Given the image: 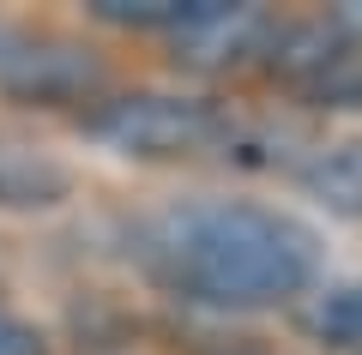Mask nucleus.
I'll return each mask as SVG.
<instances>
[{
  "label": "nucleus",
  "instance_id": "nucleus-3",
  "mask_svg": "<svg viewBox=\"0 0 362 355\" xmlns=\"http://www.w3.org/2000/svg\"><path fill=\"white\" fill-rule=\"evenodd\" d=\"M0 85L37 102H66L97 85V66L66 42H37V37H0Z\"/></svg>",
  "mask_w": 362,
  "mask_h": 355
},
{
  "label": "nucleus",
  "instance_id": "nucleus-9",
  "mask_svg": "<svg viewBox=\"0 0 362 355\" xmlns=\"http://www.w3.org/2000/svg\"><path fill=\"white\" fill-rule=\"evenodd\" d=\"M338 25H344V30H350V37H356V42H362V6H344V13H338Z\"/></svg>",
  "mask_w": 362,
  "mask_h": 355
},
{
  "label": "nucleus",
  "instance_id": "nucleus-1",
  "mask_svg": "<svg viewBox=\"0 0 362 355\" xmlns=\"http://www.w3.org/2000/svg\"><path fill=\"white\" fill-rule=\"evenodd\" d=\"M151 259L169 289L206 307H272L308 289L314 235L247 199H199L157 217Z\"/></svg>",
  "mask_w": 362,
  "mask_h": 355
},
{
  "label": "nucleus",
  "instance_id": "nucleus-6",
  "mask_svg": "<svg viewBox=\"0 0 362 355\" xmlns=\"http://www.w3.org/2000/svg\"><path fill=\"white\" fill-rule=\"evenodd\" d=\"M308 193L344 217H362V139L332 145L308 163Z\"/></svg>",
  "mask_w": 362,
  "mask_h": 355
},
{
  "label": "nucleus",
  "instance_id": "nucleus-8",
  "mask_svg": "<svg viewBox=\"0 0 362 355\" xmlns=\"http://www.w3.org/2000/svg\"><path fill=\"white\" fill-rule=\"evenodd\" d=\"M0 355H42V337L25 325V319H6V313H0Z\"/></svg>",
  "mask_w": 362,
  "mask_h": 355
},
{
  "label": "nucleus",
  "instance_id": "nucleus-2",
  "mask_svg": "<svg viewBox=\"0 0 362 355\" xmlns=\"http://www.w3.org/2000/svg\"><path fill=\"white\" fill-rule=\"evenodd\" d=\"M90 133L127 157H194L223 133V121L194 97H121L90 121Z\"/></svg>",
  "mask_w": 362,
  "mask_h": 355
},
{
  "label": "nucleus",
  "instance_id": "nucleus-5",
  "mask_svg": "<svg viewBox=\"0 0 362 355\" xmlns=\"http://www.w3.org/2000/svg\"><path fill=\"white\" fill-rule=\"evenodd\" d=\"M66 187H73V175H66L42 145L0 139V205H6V211H42V205H61Z\"/></svg>",
  "mask_w": 362,
  "mask_h": 355
},
{
  "label": "nucleus",
  "instance_id": "nucleus-7",
  "mask_svg": "<svg viewBox=\"0 0 362 355\" xmlns=\"http://www.w3.org/2000/svg\"><path fill=\"white\" fill-rule=\"evenodd\" d=\"M314 331L338 349H362V289H338L314 307Z\"/></svg>",
  "mask_w": 362,
  "mask_h": 355
},
{
  "label": "nucleus",
  "instance_id": "nucleus-4",
  "mask_svg": "<svg viewBox=\"0 0 362 355\" xmlns=\"http://www.w3.org/2000/svg\"><path fill=\"white\" fill-rule=\"evenodd\" d=\"M181 49H187V61H235V54H247L259 37H266V18L254 13V6H218V0H199L194 13L175 25Z\"/></svg>",
  "mask_w": 362,
  "mask_h": 355
}]
</instances>
